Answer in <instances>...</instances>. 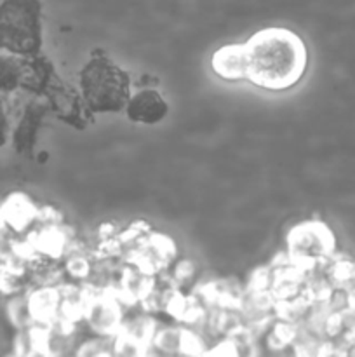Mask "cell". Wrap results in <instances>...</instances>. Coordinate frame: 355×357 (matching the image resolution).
<instances>
[{
	"mask_svg": "<svg viewBox=\"0 0 355 357\" xmlns=\"http://www.w3.org/2000/svg\"><path fill=\"white\" fill-rule=\"evenodd\" d=\"M124 114L134 124L155 126L167 117L169 103L159 89L143 87V89L132 91L124 108Z\"/></svg>",
	"mask_w": 355,
	"mask_h": 357,
	"instance_id": "8992f818",
	"label": "cell"
},
{
	"mask_svg": "<svg viewBox=\"0 0 355 357\" xmlns=\"http://www.w3.org/2000/svg\"><path fill=\"white\" fill-rule=\"evenodd\" d=\"M24 58L0 51V94L10 96L23 87Z\"/></svg>",
	"mask_w": 355,
	"mask_h": 357,
	"instance_id": "30bf717a",
	"label": "cell"
},
{
	"mask_svg": "<svg viewBox=\"0 0 355 357\" xmlns=\"http://www.w3.org/2000/svg\"><path fill=\"white\" fill-rule=\"evenodd\" d=\"M246 44L247 80L267 91L294 87L305 75L306 45L289 28L268 26L256 31Z\"/></svg>",
	"mask_w": 355,
	"mask_h": 357,
	"instance_id": "6da1fadb",
	"label": "cell"
},
{
	"mask_svg": "<svg viewBox=\"0 0 355 357\" xmlns=\"http://www.w3.org/2000/svg\"><path fill=\"white\" fill-rule=\"evenodd\" d=\"M44 17L40 0L0 2V51L17 58L42 54Z\"/></svg>",
	"mask_w": 355,
	"mask_h": 357,
	"instance_id": "3957f363",
	"label": "cell"
},
{
	"mask_svg": "<svg viewBox=\"0 0 355 357\" xmlns=\"http://www.w3.org/2000/svg\"><path fill=\"white\" fill-rule=\"evenodd\" d=\"M10 135H13V128H10V114L9 105L3 94H0V149L9 142Z\"/></svg>",
	"mask_w": 355,
	"mask_h": 357,
	"instance_id": "7c38bea8",
	"label": "cell"
},
{
	"mask_svg": "<svg viewBox=\"0 0 355 357\" xmlns=\"http://www.w3.org/2000/svg\"><path fill=\"white\" fill-rule=\"evenodd\" d=\"M190 278H194V265H191V261H180L176 265V268H174V279H176V282H183Z\"/></svg>",
	"mask_w": 355,
	"mask_h": 357,
	"instance_id": "5bb4252c",
	"label": "cell"
},
{
	"mask_svg": "<svg viewBox=\"0 0 355 357\" xmlns=\"http://www.w3.org/2000/svg\"><path fill=\"white\" fill-rule=\"evenodd\" d=\"M333 248V232L320 222H303L287 234L289 260L305 271L326 260Z\"/></svg>",
	"mask_w": 355,
	"mask_h": 357,
	"instance_id": "277c9868",
	"label": "cell"
},
{
	"mask_svg": "<svg viewBox=\"0 0 355 357\" xmlns=\"http://www.w3.org/2000/svg\"><path fill=\"white\" fill-rule=\"evenodd\" d=\"M49 103L44 96H37L26 105V108L21 114L16 128L13 131V142L17 152H30L37 139V132L40 129L44 115L47 112Z\"/></svg>",
	"mask_w": 355,
	"mask_h": 357,
	"instance_id": "ba28073f",
	"label": "cell"
},
{
	"mask_svg": "<svg viewBox=\"0 0 355 357\" xmlns=\"http://www.w3.org/2000/svg\"><path fill=\"white\" fill-rule=\"evenodd\" d=\"M174 244L169 237L152 234L129 260V264L136 265L138 268L145 271L150 275H159L164 268L169 267L174 260Z\"/></svg>",
	"mask_w": 355,
	"mask_h": 357,
	"instance_id": "52a82bcc",
	"label": "cell"
},
{
	"mask_svg": "<svg viewBox=\"0 0 355 357\" xmlns=\"http://www.w3.org/2000/svg\"><path fill=\"white\" fill-rule=\"evenodd\" d=\"M125 319V305L115 295L113 289H100L87 286L84 323L93 335L101 338H113L120 331Z\"/></svg>",
	"mask_w": 355,
	"mask_h": 357,
	"instance_id": "5b68a950",
	"label": "cell"
},
{
	"mask_svg": "<svg viewBox=\"0 0 355 357\" xmlns=\"http://www.w3.org/2000/svg\"><path fill=\"white\" fill-rule=\"evenodd\" d=\"M7 312H9V317L10 321H13V324L19 331L28 330L30 326H33L30 305H28V293L14 295L13 300L9 302V307H7Z\"/></svg>",
	"mask_w": 355,
	"mask_h": 357,
	"instance_id": "8fae6325",
	"label": "cell"
},
{
	"mask_svg": "<svg viewBox=\"0 0 355 357\" xmlns=\"http://www.w3.org/2000/svg\"><path fill=\"white\" fill-rule=\"evenodd\" d=\"M211 66L212 72L225 80H247L246 44H228L216 49Z\"/></svg>",
	"mask_w": 355,
	"mask_h": 357,
	"instance_id": "9c48e42d",
	"label": "cell"
},
{
	"mask_svg": "<svg viewBox=\"0 0 355 357\" xmlns=\"http://www.w3.org/2000/svg\"><path fill=\"white\" fill-rule=\"evenodd\" d=\"M94 357H115L113 352H111V342H110V347L103 349V351H101V352H97V354L94 356Z\"/></svg>",
	"mask_w": 355,
	"mask_h": 357,
	"instance_id": "2e32d148",
	"label": "cell"
},
{
	"mask_svg": "<svg viewBox=\"0 0 355 357\" xmlns=\"http://www.w3.org/2000/svg\"><path fill=\"white\" fill-rule=\"evenodd\" d=\"M79 91L90 114H118L131 98L132 80L110 56L93 51L79 72Z\"/></svg>",
	"mask_w": 355,
	"mask_h": 357,
	"instance_id": "7a4b0ae2",
	"label": "cell"
},
{
	"mask_svg": "<svg viewBox=\"0 0 355 357\" xmlns=\"http://www.w3.org/2000/svg\"><path fill=\"white\" fill-rule=\"evenodd\" d=\"M9 357H45L40 352H35V351H26V352H19V351H14V354H10Z\"/></svg>",
	"mask_w": 355,
	"mask_h": 357,
	"instance_id": "9a60e30c",
	"label": "cell"
},
{
	"mask_svg": "<svg viewBox=\"0 0 355 357\" xmlns=\"http://www.w3.org/2000/svg\"><path fill=\"white\" fill-rule=\"evenodd\" d=\"M317 357H350V349L336 344V342L324 340Z\"/></svg>",
	"mask_w": 355,
	"mask_h": 357,
	"instance_id": "4fadbf2b",
	"label": "cell"
}]
</instances>
